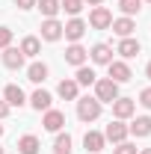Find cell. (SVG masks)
Returning a JSON list of instances; mask_svg holds the SVG:
<instances>
[{"label":"cell","mask_w":151,"mask_h":154,"mask_svg":"<svg viewBox=\"0 0 151 154\" xmlns=\"http://www.w3.org/2000/svg\"><path fill=\"white\" fill-rule=\"evenodd\" d=\"M95 98H98L101 104H113L116 98H119V83H116V80H110V77L95 80Z\"/></svg>","instance_id":"obj_1"},{"label":"cell","mask_w":151,"mask_h":154,"mask_svg":"<svg viewBox=\"0 0 151 154\" xmlns=\"http://www.w3.org/2000/svg\"><path fill=\"white\" fill-rule=\"evenodd\" d=\"M77 116H80V122H95L101 116V101L98 98H80L77 101Z\"/></svg>","instance_id":"obj_2"},{"label":"cell","mask_w":151,"mask_h":154,"mask_svg":"<svg viewBox=\"0 0 151 154\" xmlns=\"http://www.w3.org/2000/svg\"><path fill=\"white\" fill-rule=\"evenodd\" d=\"M89 24H92L95 30H107V27L113 24V15H110V9H107V6H95L92 15H89Z\"/></svg>","instance_id":"obj_3"},{"label":"cell","mask_w":151,"mask_h":154,"mask_svg":"<svg viewBox=\"0 0 151 154\" xmlns=\"http://www.w3.org/2000/svg\"><path fill=\"white\" fill-rule=\"evenodd\" d=\"M133 110H136L133 98H116V101H113V116H116V119H131Z\"/></svg>","instance_id":"obj_4"},{"label":"cell","mask_w":151,"mask_h":154,"mask_svg":"<svg viewBox=\"0 0 151 154\" xmlns=\"http://www.w3.org/2000/svg\"><path fill=\"white\" fill-rule=\"evenodd\" d=\"M107 68H110V80H116V83H128V80H131V68H128V62H122V59L110 62Z\"/></svg>","instance_id":"obj_5"},{"label":"cell","mask_w":151,"mask_h":154,"mask_svg":"<svg viewBox=\"0 0 151 154\" xmlns=\"http://www.w3.org/2000/svg\"><path fill=\"white\" fill-rule=\"evenodd\" d=\"M125 136H128V128L122 125V119H119V122H110L107 131H104V139H110V142H116V145L125 142Z\"/></svg>","instance_id":"obj_6"},{"label":"cell","mask_w":151,"mask_h":154,"mask_svg":"<svg viewBox=\"0 0 151 154\" xmlns=\"http://www.w3.org/2000/svg\"><path fill=\"white\" fill-rule=\"evenodd\" d=\"M62 33H65V38H71V42L77 45V42L83 38V33H86V24H83L80 18H74V21H68V24L62 27Z\"/></svg>","instance_id":"obj_7"},{"label":"cell","mask_w":151,"mask_h":154,"mask_svg":"<svg viewBox=\"0 0 151 154\" xmlns=\"http://www.w3.org/2000/svg\"><path fill=\"white\" fill-rule=\"evenodd\" d=\"M3 65H6V68H21V65H24L21 48H3Z\"/></svg>","instance_id":"obj_8"},{"label":"cell","mask_w":151,"mask_h":154,"mask_svg":"<svg viewBox=\"0 0 151 154\" xmlns=\"http://www.w3.org/2000/svg\"><path fill=\"white\" fill-rule=\"evenodd\" d=\"M59 36H62V24H59L57 18H48L45 24H42V38H48V42H57Z\"/></svg>","instance_id":"obj_9"},{"label":"cell","mask_w":151,"mask_h":154,"mask_svg":"<svg viewBox=\"0 0 151 154\" xmlns=\"http://www.w3.org/2000/svg\"><path fill=\"white\" fill-rule=\"evenodd\" d=\"M89 57H92V62H98V65H110V62H113V51H110V45H95Z\"/></svg>","instance_id":"obj_10"},{"label":"cell","mask_w":151,"mask_h":154,"mask_svg":"<svg viewBox=\"0 0 151 154\" xmlns=\"http://www.w3.org/2000/svg\"><path fill=\"white\" fill-rule=\"evenodd\" d=\"M86 57H89V51L80 48V45H71V48L65 51V62H71V65H77V68L86 62Z\"/></svg>","instance_id":"obj_11"},{"label":"cell","mask_w":151,"mask_h":154,"mask_svg":"<svg viewBox=\"0 0 151 154\" xmlns=\"http://www.w3.org/2000/svg\"><path fill=\"white\" fill-rule=\"evenodd\" d=\"M48 131H59L62 125H65V113H59V110H45V122H42Z\"/></svg>","instance_id":"obj_12"},{"label":"cell","mask_w":151,"mask_h":154,"mask_svg":"<svg viewBox=\"0 0 151 154\" xmlns=\"http://www.w3.org/2000/svg\"><path fill=\"white\" fill-rule=\"evenodd\" d=\"M104 134H98V131H89V134L83 136V145H86V151H104Z\"/></svg>","instance_id":"obj_13"},{"label":"cell","mask_w":151,"mask_h":154,"mask_svg":"<svg viewBox=\"0 0 151 154\" xmlns=\"http://www.w3.org/2000/svg\"><path fill=\"white\" fill-rule=\"evenodd\" d=\"M30 104H33L36 110H51L54 98H51V92H45V89H36V92H33V98H30Z\"/></svg>","instance_id":"obj_14"},{"label":"cell","mask_w":151,"mask_h":154,"mask_svg":"<svg viewBox=\"0 0 151 154\" xmlns=\"http://www.w3.org/2000/svg\"><path fill=\"white\" fill-rule=\"evenodd\" d=\"M128 134H133V136H148L151 134V119H148V116H139L131 128H128Z\"/></svg>","instance_id":"obj_15"},{"label":"cell","mask_w":151,"mask_h":154,"mask_svg":"<svg viewBox=\"0 0 151 154\" xmlns=\"http://www.w3.org/2000/svg\"><path fill=\"white\" fill-rule=\"evenodd\" d=\"M3 98H6L9 107H21V104H24V89H21V86H6V89H3Z\"/></svg>","instance_id":"obj_16"},{"label":"cell","mask_w":151,"mask_h":154,"mask_svg":"<svg viewBox=\"0 0 151 154\" xmlns=\"http://www.w3.org/2000/svg\"><path fill=\"white\" fill-rule=\"evenodd\" d=\"M57 92L62 101H77V80H62L57 86Z\"/></svg>","instance_id":"obj_17"},{"label":"cell","mask_w":151,"mask_h":154,"mask_svg":"<svg viewBox=\"0 0 151 154\" xmlns=\"http://www.w3.org/2000/svg\"><path fill=\"white\" fill-rule=\"evenodd\" d=\"M119 54H122V57L125 59H131V57H136V54H139V42H136V38H122V42H119Z\"/></svg>","instance_id":"obj_18"},{"label":"cell","mask_w":151,"mask_h":154,"mask_svg":"<svg viewBox=\"0 0 151 154\" xmlns=\"http://www.w3.org/2000/svg\"><path fill=\"white\" fill-rule=\"evenodd\" d=\"M18 151H21V154H39V139H36L33 134L21 136V139H18Z\"/></svg>","instance_id":"obj_19"},{"label":"cell","mask_w":151,"mask_h":154,"mask_svg":"<svg viewBox=\"0 0 151 154\" xmlns=\"http://www.w3.org/2000/svg\"><path fill=\"white\" fill-rule=\"evenodd\" d=\"M48 77V65L45 62H33L30 68H27V80H33V83H42Z\"/></svg>","instance_id":"obj_20"},{"label":"cell","mask_w":151,"mask_h":154,"mask_svg":"<svg viewBox=\"0 0 151 154\" xmlns=\"http://www.w3.org/2000/svg\"><path fill=\"white\" fill-rule=\"evenodd\" d=\"M110 27H113V30H116L122 38H128V36L133 33V21H131V18H119V21H113Z\"/></svg>","instance_id":"obj_21"},{"label":"cell","mask_w":151,"mask_h":154,"mask_svg":"<svg viewBox=\"0 0 151 154\" xmlns=\"http://www.w3.org/2000/svg\"><path fill=\"white\" fill-rule=\"evenodd\" d=\"M39 48H42V45H39V38H36V36H27L24 42H21V54H24V57H36Z\"/></svg>","instance_id":"obj_22"},{"label":"cell","mask_w":151,"mask_h":154,"mask_svg":"<svg viewBox=\"0 0 151 154\" xmlns=\"http://www.w3.org/2000/svg\"><path fill=\"white\" fill-rule=\"evenodd\" d=\"M95 80H98V77H95L92 68H86V65H80V68H77V86H92Z\"/></svg>","instance_id":"obj_23"},{"label":"cell","mask_w":151,"mask_h":154,"mask_svg":"<svg viewBox=\"0 0 151 154\" xmlns=\"http://www.w3.org/2000/svg\"><path fill=\"white\" fill-rule=\"evenodd\" d=\"M54 154H71V136L68 134H59L57 142H54Z\"/></svg>","instance_id":"obj_24"},{"label":"cell","mask_w":151,"mask_h":154,"mask_svg":"<svg viewBox=\"0 0 151 154\" xmlns=\"http://www.w3.org/2000/svg\"><path fill=\"white\" fill-rule=\"evenodd\" d=\"M39 9H42L45 18H54L59 12V0H39Z\"/></svg>","instance_id":"obj_25"},{"label":"cell","mask_w":151,"mask_h":154,"mask_svg":"<svg viewBox=\"0 0 151 154\" xmlns=\"http://www.w3.org/2000/svg\"><path fill=\"white\" fill-rule=\"evenodd\" d=\"M119 9H122L125 15H136V12L142 9V0H119Z\"/></svg>","instance_id":"obj_26"},{"label":"cell","mask_w":151,"mask_h":154,"mask_svg":"<svg viewBox=\"0 0 151 154\" xmlns=\"http://www.w3.org/2000/svg\"><path fill=\"white\" fill-rule=\"evenodd\" d=\"M59 9H65L68 15H77V12L83 9V0H62V3H59Z\"/></svg>","instance_id":"obj_27"},{"label":"cell","mask_w":151,"mask_h":154,"mask_svg":"<svg viewBox=\"0 0 151 154\" xmlns=\"http://www.w3.org/2000/svg\"><path fill=\"white\" fill-rule=\"evenodd\" d=\"M9 42H12V30L9 27H0V48H9Z\"/></svg>","instance_id":"obj_28"},{"label":"cell","mask_w":151,"mask_h":154,"mask_svg":"<svg viewBox=\"0 0 151 154\" xmlns=\"http://www.w3.org/2000/svg\"><path fill=\"white\" fill-rule=\"evenodd\" d=\"M116 154H136V148H133L131 142H119V148H116Z\"/></svg>","instance_id":"obj_29"},{"label":"cell","mask_w":151,"mask_h":154,"mask_svg":"<svg viewBox=\"0 0 151 154\" xmlns=\"http://www.w3.org/2000/svg\"><path fill=\"white\" fill-rule=\"evenodd\" d=\"M139 104L151 110V89H142V95H139Z\"/></svg>","instance_id":"obj_30"},{"label":"cell","mask_w":151,"mask_h":154,"mask_svg":"<svg viewBox=\"0 0 151 154\" xmlns=\"http://www.w3.org/2000/svg\"><path fill=\"white\" fill-rule=\"evenodd\" d=\"M36 6V0H18V9H33Z\"/></svg>","instance_id":"obj_31"},{"label":"cell","mask_w":151,"mask_h":154,"mask_svg":"<svg viewBox=\"0 0 151 154\" xmlns=\"http://www.w3.org/2000/svg\"><path fill=\"white\" fill-rule=\"evenodd\" d=\"M6 113H9V104H6V101H0V119H6Z\"/></svg>","instance_id":"obj_32"},{"label":"cell","mask_w":151,"mask_h":154,"mask_svg":"<svg viewBox=\"0 0 151 154\" xmlns=\"http://www.w3.org/2000/svg\"><path fill=\"white\" fill-rule=\"evenodd\" d=\"M86 3H92V6H101V3H104V0H86Z\"/></svg>","instance_id":"obj_33"},{"label":"cell","mask_w":151,"mask_h":154,"mask_svg":"<svg viewBox=\"0 0 151 154\" xmlns=\"http://www.w3.org/2000/svg\"><path fill=\"white\" fill-rule=\"evenodd\" d=\"M145 74H148V80H151V62H148V65H145Z\"/></svg>","instance_id":"obj_34"},{"label":"cell","mask_w":151,"mask_h":154,"mask_svg":"<svg viewBox=\"0 0 151 154\" xmlns=\"http://www.w3.org/2000/svg\"><path fill=\"white\" fill-rule=\"evenodd\" d=\"M142 154H151V148H145V151H142Z\"/></svg>","instance_id":"obj_35"},{"label":"cell","mask_w":151,"mask_h":154,"mask_svg":"<svg viewBox=\"0 0 151 154\" xmlns=\"http://www.w3.org/2000/svg\"><path fill=\"white\" fill-rule=\"evenodd\" d=\"M0 136H3V125H0Z\"/></svg>","instance_id":"obj_36"},{"label":"cell","mask_w":151,"mask_h":154,"mask_svg":"<svg viewBox=\"0 0 151 154\" xmlns=\"http://www.w3.org/2000/svg\"><path fill=\"white\" fill-rule=\"evenodd\" d=\"M0 154H3V148H0Z\"/></svg>","instance_id":"obj_37"},{"label":"cell","mask_w":151,"mask_h":154,"mask_svg":"<svg viewBox=\"0 0 151 154\" xmlns=\"http://www.w3.org/2000/svg\"><path fill=\"white\" fill-rule=\"evenodd\" d=\"M148 3H151V0H148Z\"/></svg>","instance_id":"obj_38"}]
</instances>
